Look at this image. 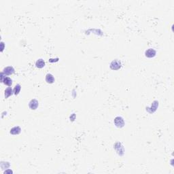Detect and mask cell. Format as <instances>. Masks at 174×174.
I'll return each instance as SVG.
<instances>
[{"label": "cell", "instance_id": "1", "mask_svg": "<svg viewBox=\"0 0 174 174\" xmlns=\"http://www.w3.org/2000/svg\"><path fill=\"white\" fill-rule=\"evenodd\" d=\"M4 75H4V73H2V75H1V81H2V82H3L5 85L9 86H12V80L10 78L6 77Z\"/></svg>", "mask_w": 174, "mask_h": 174}, {"label": "cell", "instance_id": "2", "mask_svg": "<svg viewBox=\"0 0 174 174\" xmlns=\"http://www.w3.org/2000/svg\"><path fill=\"white\" fill-rule=\"evenodd\" d=\"M121 67V62L118 59L114 60L110 63V68L113 70H118Z\"/></svg>", "mask_w": 174, "mask_h": 174}, {"label": "cell", "instance_id": "3", "mask_svg": "<svg viewBox=\"0 0 174 174\" xmlns=\"http://www.w3.org/2000/svg\"><path fill=\"white\" fill-rule=\"evenodd\" d=\"M2 73H3L5 75H12L14 73V67H12V66H8V67H6V68H4L3 69Z\"/></svg>", "mask_w": 174, "mask_h": 174}, {"label": "cell", "instance_id": "4", "mask_svg": "<svg viewBox=\"0 0 174 174\" xmlns=\"http://www.w3.org/2000/svg\"><path fill=\"white\" fill-rule=\"evenodd\" d=\"M38 105H39V103H38V101L36 99H31L29 103V106L30 109L33 110H35L38 108Z\"/></svg>", "mask_w": 174, "mask_h": 174}, {"label": "cell", "instance_id": "5", "mask_svg": "<svg viewBox=\"0 0 174 174\" xmlns=\"http://www.w3.org/2000/svg\"><path fill=\"white\" fill-rule=\"evenodd\" d=\"M156 52L155 50L152 49V48H149L145 52V55H146V57L148 58H152L156 56Z\"/></svg>", "mask_w": 174, "mask_h": 174}, {"label": "cell", "instance_id": "6", "mask_svg": "<svg viewBox=\"0 0 174 174\" xmlns=\"http://www.w3.org/2000/svg\"><path fill=\"white\" fill-rule=\"evenodd\" d=\"M114 123L116 124V126L117 127H123L125 125V123H124V121L123 119L121 118V117H116L114 120Z\"/></svg>", "mask_w": 174, "mask_h": 174}, {"label": "cell", "instance_id": "7", "mask_svg": "<svg viewBox=\"0 0 174 174\" xmlns=\"http://www.w3.org/2000/svg\"><path fill=\"white\" fill-rule=\"evenodd\" d=\"M21 132V129L19 127H14L12 129H10V133L12 135H18L20 134Z\"/></svg>", "mask_w": 174, "mask_h": 174}, {"label": "cell", "instance_id": "8", "mask_svg": "<svg viewBox=\"0 0 174 174\" xmlns=\"http://www.w3.org/2000/svg\"><path fill=\"white\" fill-rule=\"evenodd\" d=\"M46 81L48 84H52L55 82V78L51 73H48L46 76Z\"/></svg>", "mask_w": 174, "mask_h": 174}, {"label": "cell", "instance_id": "9", "mask_svg": "<svg viewBox=\"0 0 174 174\" xmlns=\"http://www.w3.org/2000/svg\"><path fill=\"white\" fill-rule=\"evenodd\" d=\"M13 91H12V89L11 87H8L7 89L5 90V98L6 99H7V98H8V97H10V96H11V95L13 94Z\"/></svg>", "mask_w": 174, "mask_h": 174}, {"label": "cell", "instance_id": "10", "mask_svg": "<svg viewBox=\"0 0 174 174\" xmlns=\"http://www.w3.org/2000/svg\"><path fill=\"white\" fill-rule=\"evenodd\" d=\"M36 65L38 68H43V67L45 66V62H44V61L43 59H38V61H36Z\"/></svg>", "mask_w": 174, "mask_h": 174}, {"label": "cell", "instance_id": "11", "mask_svg": "<svg viewBox=\"0 0 174 174\" xmlns=\"http://www.w3.org/2000/svg\"><path fill=\"white\" fill-rule=\"evenodd\" d=\"M20 89H21V86H20V84H16V85L15 86V87H14V95H18V93H20Z\"/></svg>", "mask_w": 174, "mask_h": 174}]
</instances>
